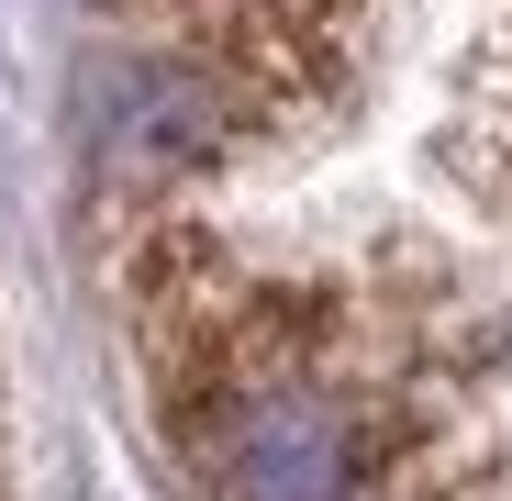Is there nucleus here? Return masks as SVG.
<instances>
[{"instance_id":"obj_1","label":"nucleus","mask_w":512,"mask_h":501,"mask_svg":"<svg viewBox=\"0 0 512 501\" xmlns=\"http://www.w3.org/2000/svg\"><path fill=\"white\" fill-rule=\"evenodd\" d=\"M190 435L223 501H368V424L290 368L212 390Z\"/></svg>"},{"instance_id":"obj_2","label":"nucleus","mask_w":512,"mask_h":501,"mask_svg":"<svg viewBox=\"0 0 512 501\" xmlns=\"http://www.w3.org/2000/svg\"><path fill=\"white\" fill-rule=\"evenodd\" d=\"M234 90H223V67H190V56H123L90 78V145L112 167H134V179H167V167H201L223 156L234 134Z\"/></svg>"}]
</instances>
